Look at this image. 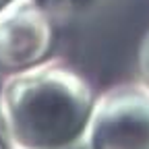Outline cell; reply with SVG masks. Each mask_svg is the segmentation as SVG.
<instances>
[{
    "label": "cell",
    "instance_id": "1",
    "mask_svg": "<svg viewBox=\"0 0 149 149\" xmlns=\"http://www.w3.org/2000/svg\"><path fill=\"white\" fill-rule=\"evenodd\" d=\"M95 100L91 85L70 68L25 79L13 97L19 139L31 149H56L83 139Z\"/></svg>",
    "mask_w": 149,
    "mask_h": 149
},
{
    "label": "cell",
    "instance_id": "5",
    "mask_svg": "<svg viewBox=\"0 0 149 149\" xmlns=\"http://www.w3.org/2000/svg\"><path fill=\"white\" fill-rule=\"evenodd\" d=\"M56 149H91V145H89L87 137H83V139H79V141H72V143H68V145L56 147Z\"/></svg>",
    "mask_w": 149,
    "mask_h": 149
},
{
    "label": "cell",
    "instance_id": "2",
    "mask_svg": "<svg viewBox=\"0 0 149 149\" xmlns=\"http://www.w3.org/2000/svg\"><path fill=\"white\" fill-rule=\"evenodd\" d=\"M85 137L91 149H149V89L137 81L104 91Z\"/></svg>",
    "mask_w": 149,
    "mask_h": 149
},
{
    "label": "cell",
    "instance_id": "3",
    "mask_svg": "<svg viewBox=\"0 0 149 149\" xmlns=\"http://www.w3.org/2000/svg\"><path fill=\"white\" fill-rule=\"evenodd\" d=\"M35 2L37 8H42L48 17H58L66 21L93 10L100 4V0H35Z\"/></svg>",
    "mask_w": 149,
    "mask_h": 149
},
{
    "label": "cell",
    "instance_id": "4",
    "mask_svg": "<svg viewBox=\"0 0 149 149\" xmlns=\"http://www.w3.org/2000/svg\"><path fill=\"white\" fill-rule=\"evenodd\" d=\"M137 81L149 89V31L141 37L137 48Z\"/></svg>",
    "mask_w": 149,
    "mask_h": 149
}]
</instances>
